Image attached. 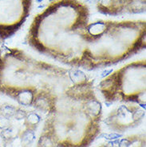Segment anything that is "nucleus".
Listing matches in <instances>:
<instances>
[{
    "instance_id": "obj_1",
    "label": "nucleus",
    "mask_w": 146,
    "mask_h": 147,
    "mask_svg": "<svg viewBox=\"0 0 146 147\" xmlns=\"http://www.w3.org/2000/svg\"><path fill=\"white\" fill-rule=\"evenodd\" d=\"M33 95L30 92L28 91H21L18 93L16 98L19 102L22 105H29L32 101Z\"/></svg>"
},
{
    "instance_id": "obj_2",
    "label": "nucleus",
    "mask_w": 146,
    "mask_h": 147,
    "mask_svg": "<svg viewBox=\"0 0 146 147\" xmlns=\"http://www.w3.org/2000/svg\"><path fill=\"white\" fill-rule=\"evenodd\" d=\"M16 110L14 107L11 106H6L3 108V115L5 118H11L13 115H15Z\"/></svg>"
},
{
    "instance_id": "obj_3",
    "label": "nucleus",
    "mask_w": 146,
    "mask_h": 147,
    "mask_svg": "<svg viewBox=\"0 0 146 147\" xmlns=\"http://www.w3.org/2000/svg\"><path fill=\"white\" fill-rule=\"evenodd\" d=\"M40 121V117L37 114L31 113L28 115L27 117V121L30 125H36Z\"/></svg>"
},
{
    "instance_id": "obj_4",
    "label": "nucleus",
    "mask_w": 146,
    "mask_h": 147,
    "mask_svg": "<svg viewBox=\"0 0 146 147\" xmlns=\"http://www.w3.org/2000/svg\"><path fill=\"white\" fill-rule=\"evenodd\" d=\"M34 139V134L33 132L31 131H26L24 134H23V137H22V140L23 142H25L26 143H30L32 142Z\"/></svg>"
},
{
    "instance_id": "obj_5",
    "label": "nucleus",
    "mask_w": 146,
    "mask_h": 147,
    "mask_svg": "<svg viewBox=\"0 0 146 147\" xmlns=\"http://www.w3.org/2000/svg\"><path fill=\"white\" fill-rule=\"evenodd\" d=\"M122 136L121 134H116V133H110V134H102L100 138H104L107 140H116L117 138H119L120 137Z\"/></svg>"
},
{
    "instance_id": "obj_6",
    "label": "nucleus",
    "mask_w": 146,
    "mask_h": 147,
    "mask_svg": "<svg viewBox=\"0 0 146 147\" xmlns=\"http://www.w3.org/2000/svg\"><path fill=\"white\" fill-rule=\"evenodd\" d=\"M13 129L11 128H7L4 129L3 130V132L1 134V135L3 136V138H5V139H10L11 137H12V134H13Z\"/></svg>"
},
{
    "instance_id": "obj_7",
    "label": "nucleus",
    "mask_w": 146,
    "mask_h": 147,
    "mask_svg": "<svg viewBox=\"0 0 146 147\" xmlns=\"http://www.w3.org/2000/svg\"><path fill=\"white\" fill-rule=\"evenodd\" d=\"M40 146L41 147H51L52 143L50 140L47 138H42L40 140Z\"/></svg>"
},
{
    "instance_id": "obj_8",
    "label": "nucleus",
    "mask_w": 146,
    "mask_h": 147,
    "mask_svg": "<svg viewBox=\"0 0 146 147\" xmlns=\"http://www.w3.org/2000/svg\"><path fill=\"white\" fill-rule=\"evenodd\" d=\"M10 125V122L8 121V119L7 118H0V129H4L7 128L8 126Z\"/></svg>"
},
{
    "instance_id": "obj_9",
    "label": "nucleus",
    "mask_w": 146,
    "mask_h": 147,
    "mask_svg": "<svg viewBox=\"0 0 146 147\" xmlns=\"http://www.w3.org/2000/svg\"><path fill=\"white\" fill-rule=\"evenodd\" d=\"M26 116V114L24 110H18V111H16V112H15V117H16V118L18 119V120L24 118Z\"/></svg>"
},
{
    "instance_id": "obj_10",
    "label": "nucleus",
    "mask_w": 146,
    "mask_h": 147,
    "mask_svg": "<svg viewBox=\"0 0 146 147\" xmlns=\"http://www.w3.org/2000/svg\"><path fill=\"white\" fill-rule=\"evenodd\" d=\"M131 145V142L128 139H122L119 143V147H129Z\"/></svg>"
},
{
    "instance_id": "obj_11",
    "label": "nucleus",
    "mask_w": 146,
    "mask_h": 147,
    "mask_svg": "<svg viewBox=\"0 0 146 147\" xmlns=\"http://www.w3.org/2000/svg\"><path fill=\"white\" fill-rule=\"evenodd\" d=\"M144 116V112L141 111V110H139V111H137L133 114V119L134 120H137V119H140L141 118Z\"/></svg>"
},
{
    "instance_id": "obj_12",
    "label": "nucleus",
    "mask_w": 146,
    "mask_h": 147,
    "mask_svg": "<svg viewBox=\"0 0 146 147\" xmlns=\"http://www.w3.org/2000/svg\"><path fill=\"white\" fill-rule=\"evenodd\" d=\"M112 71H113V70H104L102 73V74H101V77H106V76H107L109 74L112 73Z\"/></svg>"
},
{
    "instance_id": "obj_13",
    "label": "nucleus",
    "mask_w": 146,
    "mask_h": 147,
    "mask_svg": "<svg viewBox=\"0 0 146 147\" xmlns=\"http://www.w3.org/2000/svg\"><path fill=\"white\" fill-rule=\"evenodd\" d=\"M37 2H38V3H41V2H42V1H43V0H36Z\"/></svg>"
}]
</instances>
